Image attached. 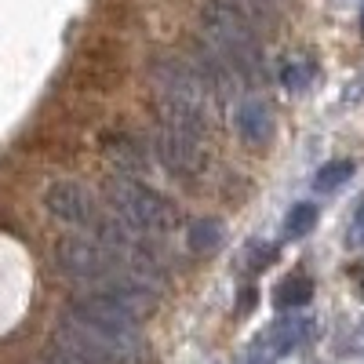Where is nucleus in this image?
Wrapping results in <instances>:
<instances>
[{"mask_svg": "<svg viewBox=\"0 0 364 364\" xmlns=\"http://www.w3.org/2000/svg\"><path fill=\"white\" fill-rule=\"evenodd\" d=\"M149 87H154V109L164 128L186 132L208 142V84L190 58L157 55L149 63Z\"/></svg>", "mask_w": 364, "mask_h": 364, "instance_id": "1", "label": "nucleus"}, {"mask_svg": "<svg viewBox=\"0 0 364 364\" xmlns=\"http://www.w3.org/2000/svg\"><path fill=\"white\" fill-rule=\"evenodd\" d=\"M154 154L157 161L175 175V178H197L208 168V142L193 139L186 132H175V128H157L154 135Z\"/></svg>", "mask_w": 364, "mask_h": 364, "instance_id": "6", "label": "nucleus"}, {"mask_svg": "<svg viewBox=\"0 0 364 364\" xmlns=\"http://www.w3.org/2000/svg\"><path fill=\"white\" fill-rule=\"evenodd\" d=\"M200 41L211 51H219L223 63L240 80L259 84L266 77L259 22L248 11H240L233 0H204V8H200Z\"/></svg>", "mask_w": 364, "mask_h": 364, "instance_id": "2", "label": "nucleus"}, {"mask_svg": "<svg viewBox=\"0 0 364 364\" xmlns=\"http://www.w3.org/2000/svg\"><path fill=\"white\" fill-rule=\"evenodd\" d=\"M360 26H364V15H360Z\"/></svg>", "mask_w": 364, "mask_h": 364, "instance_id": "20", "label": "nucleus"}, {"mask_svg": "<svg viewBox=\"0 0 364 364\" xmlns=\"http://www.w3.org/2000/svg\"><path fill=\"white\" fill-rule=\"evenodd\" d=\"M106 149H109V154L124 164L128 171L139 164V146H132V139H117V146H106Z\"/></svg>", "mask_w": 364, "mask_h": 364, "instance_id": "15", "label": "nucleus"}, {"mask_svg": "<svg viewBox=\"0 0 364 364\" xmlns=\"http://www.w3.org/2000/svg\"><path fill=\"white\" fill-rule=\"evenodd\" d=\"M310 299H314V281L302 277V273H291L277 288V306H306Z\"/></svg>", "mask_w": 364, "mask_h": 364, "instance_id": "11", "label": "nucleus"}, {"mask_svg": "<svg viewBox=\"0 0 364 364\" xmlns=\"http://www.w3.org/2000/svg\"><path fill=\"white\" fill-rule=\"evenodd\" d=\"M343 353H364V321L353 328V336L343 343Z\"/></svg>", "mask_w": 364, "mask_h": 364, "instance_id": "16", "label": "nucleus"}, {"mask_svg": "<svg viewBox=\"0 0 364 364\" xmlns=\"http://www.w3.org/2000/svg\"><path fill=\"white\" fill-rule=\"evenodd\" d=\"M360 295H364V281H360Z\"/></svg>", "mask_w": 364, "mask_h": 364, "instance_id": "19", "label": "nucleus"}, {"mask_svg": "<svg viewBox=\"0 0 364 364\" xmlns=\"http://www.w3.org/2000/svg\"><path fill=\"white\" fill-rule=\"evenodd\" d=\"M44 208H48V215H55L58 223H66V226H77V230H87L91 223H95V215H99L95 193H91L84 182H77V178L51 182V186L44 190Z\"/></svg>", "mask_w": 364, "mask_h": 364, "instance_id": "7", "label": "nucleus"}, {"mask_svg": "<svg viewBox=\"0 0 364 364\" xmlns=\"http://www.w3.org/2000/svg\"><path fill=\"white\" fill-rule=\"evenodd\" d=\"M245 364H269V353H262V350H252V353L245 357Z\"/></svg>", "mask_w": 364, "mask_h": 364, "instance_id": "17", "label": "nucleus"}, {"mask_svg": "<svg viewBox=\"0 0 364 364\" xmlns=\"http://www.w3.org/2000/svg\"><path fill=\"white\" fill-rule=\"evenodd\" d=\"M350 175H353V161H328V164L317 171V178H314V190H317V193L339 190Z\"/></svg>", "mask_w": 364, "mask_h": 364, "instance_id": "12", "label": "nucleus"}, {"mask_svg": "<svg viewBox=\"0 0 364 364\" xmlns=\"http://www.w3.org/2000/svg\"><path fill=\"white\" fill-rule=\"evenodd\" d=\"M314 223H317V204L302 200V204H295V208L288 211V219H284V233H288V237H306V233L314 230Z\"/></svg>", "mask_w": 364, "mask_h": 364, "instance_id": "13", "label": "nucleus"}, {"mask_svg": "<svg viewBox=\"0 0 364 364\" xmlns=\"http://www.w3.org/2000/svg\"><path fill=\"white\" fill-rule=\"evenodd\" d=\"M310 331H314V321H310V317H284V321H277V324H273V331H269L273 353L295 350L299 343L310 339Z\"/></svg>", "mask_w": 364, "mask_h": 364, "instance_id": "9", "label": "nucleus"}, {"mask_svg": "<svg viewBox=\"0 0 364 364\" xmlns=\"http://www.w3.org/2000/svg\"><path fill=\"white\" fill-rule=\"evenodd\" d=\"M223 223L219 219H197L193 226H190V252L193 255H208V252H215L219 245H223Z\"/></svg>", "mask_w": 364, "mask_h": 364, "instance_id": "10", "label": "nucleus"}, {"mask_svg": "<svg viewBox=\"0 0 364 364\" xmlns=\"http://www.w3.org/2000/svg\"><path fill=\"white\" fill-rule=\"evenodd\" d=\"M357 230H360V237H364V211H360V219H357Z\"/></svg>", "mask_w": 364, "mask_h": 364, "instance_id": "18", "label": "nucleus"}, {"mask_svg": "<svg viewBox=\"0 0 364 364\" xmlns=\"http://www.w3.org/2000/svg\"><path fill=\"white\" fill-rule=\"evenodd\" d=\"M233 128H237L240 142L266 146L273 139V109L262 99H240L233 109Z\"/></svg>", "mask_w": 364, "mask_h": 364, "instance_id": "8", "label": "nucleus"}, {"mask_svg": "<svg viewBox=\"0 0 364 364\" xmlns=\"http://www.w3.org/2000/svg\"><path fill=\"white\" fill-rule=\"evenodd\" d=\"M51 346L70 353L77 364H146V339L142 331H113L91 324L77 314H63L51 331Z\"/></svg>", "mask_w": 364, "mask_h": 364, "instance_id": "3", "label": "nucleus"}, {"mask_svg": "<svg viewBox=\"0 0 364 364\" xmlns=\"http://www.w3.org/2000/svg\"><path fill=\"white\" fill-rule=\"evenodd\" d=\"M106 204L113 215H120L128 226H135L146 237H171L178 226L175 208L157 190H149L146 182H139L132 175H113L106 182Z\"/></svg>", "mask_w": 364, "mask_h": 364, "instance_id": "4", "label": "nucleus"}, {"mask_svg": "<svg viewBox=\"0 0 364 364\" xmlns=\"http://www.w3.org/2000/svg\"><path fill=\"white\" fill-rule=\"evenodd\" d=\"M310 77H314V63H310V58H288V63L281 66V84L288 91L310 87Z\"/></svg>", "mask_w": 364, "mask_h": 364, "instance_id": "14", "label": "nucleus"}, {"mask_svg": "<svg viewBox=\"0 0 364 364\" xmlns=\"http://www.w3.org/2000/svg\"><path fill=\"white\" fill-rule=\"evenodd\" d=\"M55 262H58V269H63L70 281H80V284H99V281H109L113 273H120V269H132L113 248H106L99 237H87V233L58 237Z\"/></svg>", "mask_w": 364, "mask_h": 364, "instance_id": "5", "label": "nucleus"}]
</instances>
